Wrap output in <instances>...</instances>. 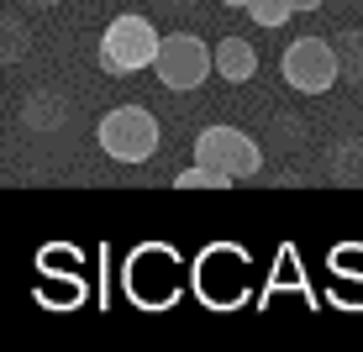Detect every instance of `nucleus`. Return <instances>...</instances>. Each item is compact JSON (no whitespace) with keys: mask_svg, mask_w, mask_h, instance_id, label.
I'll use <instances>...</instances> for the list:
<instances>
[{"mask_svg":"<svg viewBox=\"0 0 363 352\" xmlns=\"http://www.w3.org/2000/svg\"><path fill=\"white\" fill-rule=\"evenodd\" d=\"M158 47H164V37L153 32L147 16H116L106 27V37H100V69L116 74V79L143 74L158 64Z\"/></svg>","mask_w":363,"mask_h":352,"instance_id":"nucleus-1","label":"nucleus"},{"mask_svg":"<svg viewBox=\"0 0 363 352\" xmlns=\"http://www.w3.org/2000/svg\"><path fill=\"white\" fill-rule=\"evenodd\" d=\"M216 74L232 79V84H247L258 74V47L242 42V37H221L216 42Z\"/></svg>","mask_w":363,"mask_h":352,"instance_id":"nucleus-6","label":"nucleus"},{"mask_svg":"<svg viewBox=\"0 0 363 352\" xmlns=\"http://www.w3.org/2000/svg\"><path fill=\"white\" fill-rule=\"evenodd\" d=\"M221 6H232V11H247V6H253V0H221Z\"/></svg>","mask_w":363,"mask_h":352,"instance_id":"nucleus-17","label":"nucleus"},{"mask_svg":"<svg viewBox=\"0 0 363 352\" xmlns=\"http://www.w3.org/2000/svg\"><path fill=\"white\" fill-rule=\"evenodd\" d=\"M21 121H27L32 132L48 137V132H58V127L69 121V100L58 95V90H32L27 106H21Z\"/></svg>","mask_w":363,"mask_h":352,"instance_id":"nucleus-7","label":"nucleus"},{"mask_svg":"<svg viewBox=\"0 0 363 352\" xmlns=\"http://www.w3.org/2000/svg\"><path fill=\"white\" fill-rule=\"evenodd\" d=\"M195 163H206L216 174H232V179H253L264 169V147L237 127H206L195 137Z\"/></svg>","mask_w":363,"mask_h":352,"instance_id":"nucleus-5","label":"nucleus"},{"mask_svg":"<svg viewBox=\"0 0 363 352\" xmlns=\"http://www.w3.org/2000/svg\"><path fill=\"white\" fill-rule=\"evenodd\" d=\"M158 11H190V0H153Z\"/></svg>","mask_w":363,"mask_h":352,"instance_id":"nucleus-15","label":"nucleus"},{"mask_svg":"<svg viewBox=\"0 0 363 352\" xmlns=\"http://www.w3.org/2000/svg\"><path fill=\"white\" fill-rule=\"evenodd\" d=\"M279 74L295 95H327L337 79H342V64H337V42L327 37H295L279 58Z\"/></svg>","mask_w":363,"mask_h":352,"instance_id":"nucleus-3","label":"nucleus"},{"mask_svg":"<svg viewBox=\"0 0 363 352\" xmlns=\"http://www.w3.org/2000/svg\"><path fill=\"white\" fill-rule=\"evenodd\" d=\"M174 184H179V190H227V184H237V179H232V174L206 169V163H190L184 174H174Z\"/></svg>","mask_w":363,"mask_h":352,"instance_id":"nucleus-11","label":"nucleus"},{"mask_svg":"<svg viewBox=\"0 0 363 352\" xmlns=\"http://www.w3.org/2000/svg\"><path fill=\"white\" fill-rule=\"evenodd\" d=\"M290 6H295V11H316L321 0H290Z\"/></svg>","mask_w":363,"mask_h":352,"instance_id":"nucleus-16","label":"nucleus"},{"mask_svg":"<svg viewBox=\"0 0 363 352\" xmlns=\"http://www.w3.org/2000/svg\"><path fill=\"white\" fill-rule=\"evenodd\" d=\"M337 300H347V305H363V279H347L342 268H337V284H332Z\"/></svg>","mask_w":363,"mask_h":352,"instance_id":"nucleus-13","label":"nucleus"},{"mask_svg":"<svg viewBox=\"0 0 363 352\" xmlns=\"http://www.w3.org/2000/svg\"><path fill=\"white\" fill-rule=\"evenodd\" d=\"M0 37H6L0 58H6V64H21V58H27V47H32V37H27V21H21L16 11H6V21H0Z\"/></svg>","mask_w":363,"mask_h":352,"instance_id":"nucleus-10","label":"nucleus"},{"mask_svg":"<svg viewBox=\"0 0 363 352\" xmlns=\"http://www.w3.org/2000/svg\"><path fill=\"white\" fill-rule=\"evenodd\" d=\"M247 16L258 21V27H269V32H279L284 21L295 16V6L290 0H253V6H247Z\"/></svg>","mask_w":363,"mask_h":352,"instance_id":"nucleus-12","label":"nucleus"},{"mask_svg":"<svg viewBox=\"0 0 363 352\" xmlns=\"http://www.w3.org/2000/svg\"><path fill=\"white\" fill-rule=\"evenodd\" d=\"M211 69H216V47H206L195 32H169L164 37V47H158V84L164 90H200V84L211 79Z\"/></svg>","mask_w":363,"mask_h":352,"instance_id":"nucleus-4","label":"nucleus"},{"mask_svg":"<svg viewBox=\"0 0 363 352\" xmlns=\"http://www.w3.org/2000/svg\"><path fill=\"white\" fill-rule=\"evenodd\" d=\"M337 64L347 84H363V32H337Z\"/></svg>","mask_w":363,"mask_h":352,"instance_id":"nucleus-9","label":"nucleus"},{"mask_svg":"<svg viewBox=\"0 0 363 352\" xmlns=\"http://www.w3.org/2000/svg\"><path fill=\"white\" fill-rule=\"evenodd\" d=\"M27 11H53V6H64V0H21Z\"/></svg>","mask_w":363,"mask_h":352,"instance_id":"nucleus-14","label":"nucleus"},{"mask_svg":"<svg viewBox=\"0 0 363 352\" xmlns=\"http://www.w3.org/2000/svg\"><path fill=\"white\" fill-rule=\"evenodd\" d=\"M95 142H100V153L116 158V163H147L158 153V121L143 106H116L100 116Z\"/></svg>","mask_w":363,"mask_h":352,"instance_id":"nucleus-2","label":"nucleus"},{"mask_svg":"<svg viewBox=\"0 0 363 352\" xmlns=\"http://www.w3.org/2000/svg\"><path fill=\"white\" fill-rule=\"evenodd\" d=\"M332 179L337 184H363V137H342L332 147Z\"/></svg>","mask_w":363,"mask_h":352,"instance_id":"nucleus-8","label":"nucleus"}]
</instances>
